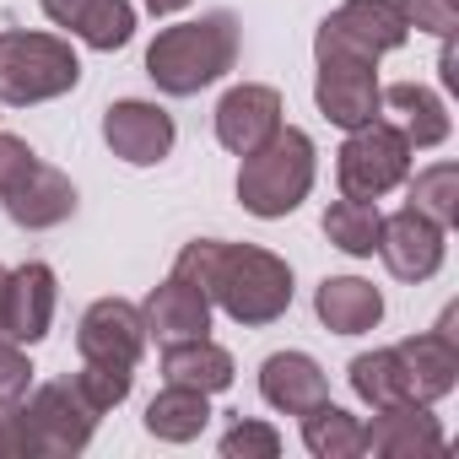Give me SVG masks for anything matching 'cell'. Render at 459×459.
<instances>
[{
	"mask_svg": "<svg viewBox=\"0 0 459 459\" xmlns=\"http://www.w3.org/2000/svg\"><path fill=\"white\" fill-rule=\"evenodd\" d=\"M17 454H28L22 411H17V405H0V459H17Z\"/></svg>",
	"mask_w": 459,
	"mask_h": 459,
	"instance_id": "obj_33",
	"label": "cell"
},
{
	"mask_svg": "<svg viewBox=\"0 0 459 459\" xmlns=\"http://www.w3.org/2000/svg\"><path fill=\"white\" fill-rule=\"evenodd\" d=\"M189 249H195V265H200V281H205L211 303L227 319L260 330V325H276L292 308V265L276 260L271 249L216 244V238H195Z\"/></svg>",
	"mask_w": 459,
	"mask_h": 459,
	"instance_id": "obj_1",
	"label": "cell"
},
{
	"mask_svg": "<svg viewBox=\"0 0 459 459\" xmlns=\"http://www.w3.org/2000/svg\"><path fill=\"white\" fill-rule=\"evenodd\" d=\"M39 157H33V146L22 141V135H12V130H0V195H6L28 168H33Z\"/></svg>",
	"mask_w": 459,
	"mask_h": 459,
	"instance_id": "obj_32",
	"label": "cell"
},
{
	"mask_svg": "<svg viewBox=\"0 0 459 459\" xmlns=\"http://www.w3.org/2000/svg\"><path fill=\"white\" fill-rule=\"evenodd\" d=\"M378 205L373 200H351V195H341L330 211H325V238L341 249V255H357V260H368L373 249H378Z\"/></svg>",
	"mask_w": 459,
	"mask_h": 459,
	"instance_id": "obj_25",
	"label": "cell"
},
{
	"mask_svg": "<svg viewBox=\"0 0 459 459\" xmlns=\"http://www.w3.org/2000/svg\"><path fill=\"white\" fill-rule=\"evenodd\" d=\"M76 389H82V400L103 416V411H114V405H125V394H130V384H135V368H114V362H82V373L71 378Z\"/></svg>",
	"mask_w": 459,
	"mask_h": 459,
	"instance_id": "obj_28",
	"label": "cell"
},
{
	"mask_svg": "<svg viewBox=\"0 0 459 459\" xmlns=\"http://www.w3.org/2000/svg\"><path fill=\"white\" fill-rule=\"evenodd\" d=\"M405 28H421V33H437V39H454L459 28V0H394Z\"/></svg>",
	"mask_w": 459,
	"mask_h": 459,
	"instance_id": "obj_30",
	"label": "cell"
},
{
	"mask_svg": "<svg viewBox=\"0 0 459 459\" xmlns=\"http://www.w3.org/2000/svg\"><path fill=\"white\" fill-rule=\"evenodd\" d=\"M162 378L184 384V389H200V394H221L227 384H233V357H227L211 335L168 341L162 346Z\"/></svg>",
	"mask_w": 459,
	"mask_h": 459,
	"instance_id": "obj_22",
	"label": "cell"
},
{
	"mask_svg": "<svg viewBox=\"0 0 459 459\" xmlns=\"http://www.w3.org/2000/svg\"><path fill=\"white\" fill-rule=\"evenodd\" d=\"M276 130H281V92L276 87L244 82V87H233V92L216 103V141L233 152V157H249Z\"/></svg>",
	"mask_w": 459,
	"mask_h": 459,
	"instance_id": "obj_14",
	"label": "cell"
},
{
	"mask_svg": "<svg viewBox=\"0 0 459 459\" xmlns=\"http://www.w3.org/2000/svg\"><path fill=\"white\" fill-rule=\"evenodd\" d=\"M141 6L152 12V17H173V12H184L189 0H141Z\"/></svg>",
	"mask_w": 459,
	"mask_h": 459,
	"instance_id": "obj_34",
	"label": "cell"
},
{
	"mask_svg": "<svg viewBox=\"0 0 459 459\" xmlns=\"http://www.w3.org/2000/svg\"><path fill=\"white\" fill-rule=\"evenodd\" d=\"M173 114L168 108H157V103H141V98H125V103H114L108 114H103V141H108V152L119 157V162H130V168H152V162H162L168 152H173Z\"/></svg>",
	"mask_w": 459,
	"mask_h": 459,
	"instance_id": "obj_13",
	"label": "cell"
},
{
	"mask_svg": "<svg viewBox=\"0 0 459 459\" xmlns=\"http://www.w3.org/2000/svg\"><path fill=\"white\" fill-rule=\"evenodd\" d=\"M211 421V394L200 389H184V384H168L152 405H146V432L162 437V443H189L200 437Z\"/></svg>",
	"mask_w": 459,
	"mask_h": 459,
	"instance_id": "obj_23",
	"label": "cell"
},
{
	"mask_svg": "<svg viewBox=\"0 0 459 459\" xmlns=\"http://www.w3.org/2000/svg\"><path fill=\"white\" fill-rule=\"evenodd\" d=\"M0 205H6V216L17 227H28V233H44V227H60L71 211H76V184L49 168V162H33L6 195H0Z\"/></svg>",
	"mask_w": 459,
	"mask_h": 459,
	"instance_id": "obj_15",
	"label": "cell"
},
{
	"mask_svg": "<svg viewBox=\"0 0 459 459\" xmlns=\"http://www.w3.org/2000/svg\"><path fill=\"white\" fill-rule=\"evenodd\" d=\"M76 351L82 362H114V368H135L146 351V319L135 303L125 298H98L82 325H76Z\"/></svg>",
	"mask_w": 459,
	"mask_h": 459,
	"instance_id": "obj_9",
	"label": "cell"
},
{
	"mask_svg": "<svg viewBox=\"0 0 459 459\" xmlns=\"http://www.w3.org/2000/svg\"><path fill=\"white\" fill-rule=\"evenodd\" d=\"M44 17L71 28L82 44H92L103 55L125 49L130 33H135V6L130 0H44Z\"/></svg>",
	"mask_w": 459,
	"mask_h": 459,
	"instance_id": "obj_17",
	"label": "cell"
},
{
	"mask_svg": "<svg viewBox=\"0 0 459 459\" xmlns=\"http://www.w3.org/2000/svg\"><path fill=\"white\" fill-rule=\"evenodd\" d=\"M55 271L44 260H28L17 271H6V292H0V335L17 341V346H33L49 335L55 325Z\"/></svg>",
	"mask_w": 459,
	"mask_h": 459,
	"instance_id": "obj_10",
	"label": "cell"
},
{
	"mask_svg": "<svg viewBox=\"0 0 459 459\" xmlns=\"http://www.w3.org/2000/svg\"><path fill=\"white\" fill-rule=\"evenodd\" d=\"M405 17L394 0H341V6L319 22L314 44H330V49H346V55H362V60H384L389 49L405 44Z\"/></svg>",
	"mask_w": 459,
	"mask_h": 459,
	"instance_id": "obj_8",
	"label": "cell"
},
{
	"mask_svg": "<svg viewBox=\"0 0 459 459\" xmlns=\"http://www.w3.org/2000/svg\"><path fill=\"white\" fill-rule=\"evenodd\" d=\"M411 205L421 211V216H432L443 233L459 221V168L454 162H432V168H421L416 178H411Z\"/></svg>",
	"mask_w": 459,
	"mask_h": 459,
	"instance_id": "obj_27",
	"label": "cell"
},
{
	"mask_svg": "<svg viewBox=\"0 0 459 459\" xmlns=\"http://www.w3.org/2000/svg\"><path fill=\"white\" fill-rule=\"evenodd\" d=\"M362 432H368V454H384V459L443 454V427H437V416H432L421 400L378 405V411H373V421H368Z\"/></svg>",
	"mask_w": 459,
	"mask_h": 459,
	"instance_id": "obj_16",
	"label": "cell"
},
{
	"mask_svg": "<svg viewBox=\"0 0 459 459\" xmlns=\"http://www.w3.org/2000/svg\"><path fill=\"white\" fill-rule=\"evenodd\" d=\"M314 189V141L292 125H281L265 146H255L238 168V200L249 216H287L308 200Z\"/></svg>",
	"mask_w": 459,
	"mask_h": 459,
	"instance_id": "obj_3",
	"label": "cell"
},
{
	"mask_svg": "<svg viewBox=\"0 0 459 459\" xmlns=\"http://www.w3.org/2000/svg\"><path fill=\"white\" fill-rule=\"evenodd\" d=\"M0 292H6V265H0Z\"/></svg>",
	"mask_w": 459,
	"mask_h": 459,
	"instance_id": "obj_35",
	"label": "cell"
},
{
	"mask_svg": "<svg viewBox=\"0 0 459 459\" xmlns=\"http://www.w3.org/2000/svg\"><path fill=\"white\" fill-rule=\"evenodd\" d=\"M314 308H319L325 330H335V335H362V330H373L384 319V298L362 276H330V281H319Z\"/></svg>",
	"mask_w": 459,
	"mask_h": 459,
	"instance_id": "obj_21",
	"label": "cell"
},
{
	"mask_svg": "<svg viewBox=\"0 0 459 459\" xmlns=\"http://www.w3.org/2000/svg\"><path fill=\"white\" fill-rule=\"evenodd\" d=\"M351 389L378 411V405H394V400H411L405 389V368H400V351L384 346V351H362L351 362Z\"/></svg>",
	"mask_w": 459,
	"mask_h": 459,
	"instance_id": "obj_26",
	"label": "cell"
},
{
	"mask_svg": "<svg viewBox=\"0 0 459 459\" xmlns=\"http://www.w3.org/2000/svg\"><path fill=\"white\" fill-rule=\"evenodd\" d=\"M378 255L394 281H427L443 265V227L432 216H421L416 205H405L378 221Z\"/></svg>",
	"mask_w": 459,
	"mask_h": 459,
	"instance_id": "obj_12",
	"label": "cell"
},
{
	"mask_svg": "<svg viewBox=\"0 0 459 459\" xmlns=\"http://www.w3.org/2000/svg\"><path fill=\"white\" fill-rule=\"evenodd\" d=\"M303 443H308V454H319V459H357V454H368L362 421H357L351 411L330 405V400H319L314 411H303Z\"/></svg>",
	"mask_w": 459,
	"mask_h": 459,
	"instance_id": "obj_24",
	"label": "cell"
},
{
	"mask_svg": "<svg viewBox=\"0 0 459 459\" xmlns=\"http://www.w3.org/2000/svg\"><path fill=\"white\" fill-rule=\"evenodd\" d=\"M238 65V17L233 12H205L195 22H173L146 49V76L168 98H195L200 87L221 82Z\"/></svg>",
	"mask_w": 459,
	"mask_h": 459,
	"instance_id": "obj_2",
	"label": "cell"
},
{
	"mask_svg": "<svg viewBox=\"0 0 459 459\" xmlns=\"http://www.w3.org/2000/svg\"><path fill=\"white\" fill-rule=\"evenodd\" d=\"M378 114H389V125L411 141V146H443L448 141V108L432 87L421 82H394L378 87Z\"/></svg>",
	"mask_w": 459,
	"mask_h": 459,
	"instance_id": "obj_18",
	"label": "cell"
},
{
	"mask_svg": "<svg viewBox=\"0 0 459 459\" xmlns=\"http://www.w3.org/2000/svg\"><path fill=\"white\" fill-rule=\"evenodd\" d=\"M411 141L389 125V119H368L362 130L346 135V146L335 152V178H341V195L351 200H378L389 195L394 184L411 178Z\"/></svg>",
	"mask_w": 459,
	"mask_h": 459,
	"instance_id": "obj_5",
	"label": "cell"
},
{
	"mask_svg": "<svg viewBox=\"0 0 459 459\" xmlns=\"http://www.w3.org/2000/svg\"><path fill=\"white\" fill-rule=\"evenodd\" d=\"M394 351H400V368H405V389H411V400L432 405V400H443V394L459 384V346H454L448 335L427 330V335L400 341Z\"/></svg>",
	"mask_w": 459,
	"mask_h": 459,
	"instance_id": "obj_19",
	"label": "cell"
},
{
	"mask_svg": "<svg viewBox=\"0 0 459 459\" xmlns=\"http://www.w3.org/2000/svg\"><path fill=\"white\" fill-rule=\"evenodd\" d=\"M221 454L227 459H276L281 454V437L265 421H233V427L221 432Z\"/></svg>",
	"mask_w": 459,
	"mask_h": 459,
	"instance_id": "obj_29",
	"label": "cell"
},
{
	"mask_svg": "<svg viewBox=\"0 0 459 459\" xmlns=\"http://www.w3.org/2000/svg\"><path fill=\"white\" fill-rule=\"evenodd\" d=\"M22 411V437H28V454L39 459H65V454H82L92 443V427H98V411L82 400V389L71 378H55L44 389H33V400L22 394L17 400Z\"/></svg>",
	"mask_w": 459,
	"mask_h": 459,
	"instance_id": "obj_6",
	"label": "cell"
},
{
	"mask_svg": "<svg viewBox=\"0 0 459 459\" xmlns=\"http://www.w3.org/2000/svg\"><path fill=\"white\" fill-rule=\"evenodd\" d=\"M28 384H33V362L22 357L17 341L0 335V405H17L28 394Z\"/></svg>",
	"mask_w": 459,
	"mask_h": 459,
	"instance_id": "obj_31",
	"label": "cell"
},
{
	"mask_svg": "<svg viewBox=\"0 0 459 459\" xmlns=\"http://www.w3.org/2000/svg\"><path fill=\"white\" fill-rule=\"evenodd\" d=\"M141 319H146V335H157L162 346L168 341H195V335L211 330V292L184 260H173V276L146 298Z\"/></svg>",
	"mask_w": 459,
	"mask_h": 459,
	"instance_id": "obj_11",
	"label": "cell"
},
{
	"mask_svg": "<svg viewBox=\"0 0 459 459\" xmlns=\"http://www.w3.org/2000/svg\"><path fill=\"white\" fill-rule=\"evenodd\" d=\"M260 394H265L276 411L303 416V411H314L319 400H330V384H325V368H319L308 351H276V357H265V368H260Z\"/></svg>",
	"mask_w": 459,
	"mask_h": 459,
	"instance_id": "obj_20",
	"label": "cell"
},
{
	"mask_svg": "<svg viewBox=\"0 0 459 459\" xmlns=\"http://www.w3.org/2000/svg\"><path fill=\"white\" fill-rule=\"evenodd\" d=\"M319 76H314V103L330 125L341 130H362L368 119H378V60L314 44Z\"/></svg>",
	"mask_w": 459,
	"mask_h": 459,
	"instance_id": "obj_7",
	"label": "cell"
},
{
	"mask_svg": "<svg viewBox=\"0 0 459 459\" xmlns=\"http://www.w3.org/2000/svg\"><path fill=\"white\" fill-rule=\"evenodd\" d=\"M76 82H82V60L65 39L28 33V28L0 33V103L6 108H33V103L65 98Z\"/></svg>",
	"mask_w": 459,
	"mask_h": 459,
	"instance_id": "obj_4",
	"label": "cell"
}]
</instances>
